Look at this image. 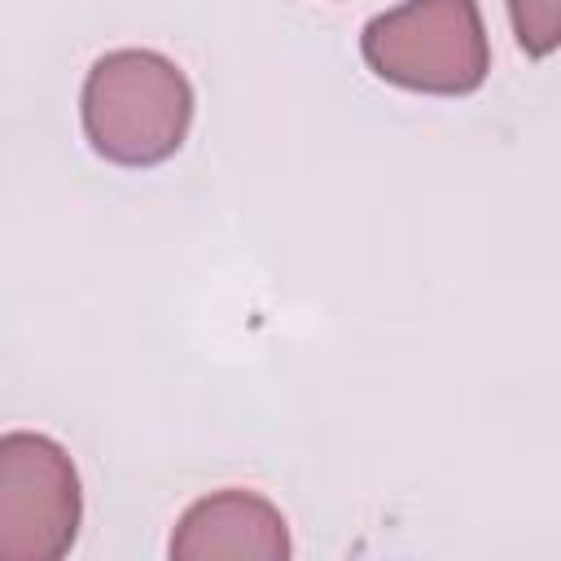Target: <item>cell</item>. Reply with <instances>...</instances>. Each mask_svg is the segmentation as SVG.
Returning a JSON list of instances; mask_svg holds the SVG:
<instances>
[{"label": "cell", "instance_id": "6da1fadb", "mask_svg": "<svg viewBox=\"0 0 561 561\" xmlns=\"http://www.w3.org/2000/svg\"><path fill=\"white\" fill-rule=\"evenodd\" d=\"M83 136L114 167H158L180 153L193 123L188 75L153 48L101 53L79 96Z\"/></svg>", "mask_w": 561, "mask_h": 561}, {"label": "cell", "instance_id": "7a4b0ae2", "mask_svg": "<svg viewBox=\"0 0 561 561\" xmlns=\"http://www.w3.org/2000/svg\"><path fill=\"white\" fill-rule=\"evenodd\" d=\"M359 53L377 79L430 96L478 92L491 70L478 0H403L364 26Z\"/></svg>", "mask_w": 561, "mask_h": 561}, {"label": "cell", "instance_id": "3957f363", "mask_svg": "<svg viewBox=\"0 0 561 561\" xmlns=\"http://www.w3.org/2000/svg\"><path fill=\"white\" fill-rule=\"evenodd\" d=\"M83 486L70 451L31 430L0 434V561H57L75 548Z\"/></svg>", "mask_w": 561, "mask_h": 561}, {"label": "cell", "instance_id": "277c9868", "mask_svg": "<svg viewBox=\"0 0 561 561\" xmlns=\"http://www.w3.org/2000/svg\"><path fill=\"white\" fill-rule=\"evenodd\" d=\"M175 561H285L289 526L259 491H215L193 500L171 530Z\"/></svg>", "mask_w": 561, "mask_h": 561}, {"label": "cell", "instance_id": "5b68a950", "mask_svg": "<svg viewBox=\"0 0 561 561\" xmlns=\"http://www.w3.org/2000/svg\"><path fill=\"white\" fill-rule=\"evenodd\" d=\"M504 4H508V18H513L517 48L535 61L548 57L561 39V22H557L561 0H504Z\"/></svg>", "mask_w": 561, "mask_h": 561}]
</instances>
